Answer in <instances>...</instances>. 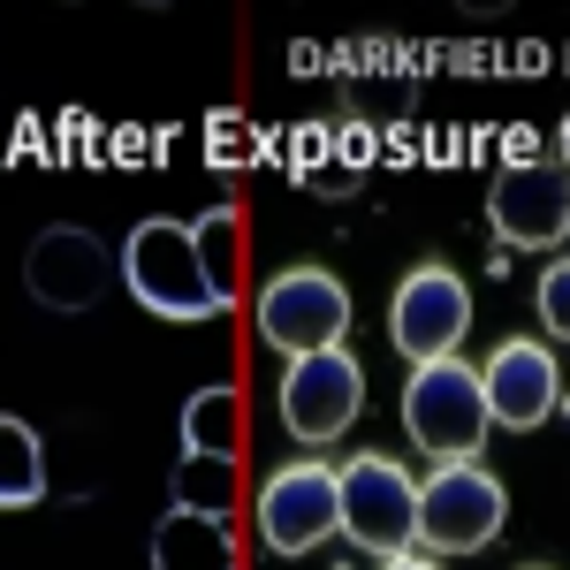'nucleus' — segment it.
Listing matches in <instances>:
<instances>
[{
    "label": "nucleus",
    "mask_w": 570,
    "mask_h": 570,
    "mask_svg": "<svg viewBox=\"0 0 570 570\" xmlns=\"http://www.w3.org/2000/svg\"><path fill=\"white\" fill-rule=\"evenodd\" d=\"M115 266L122 259H107V244H99L91 228L53 220V228L31 236V252H23V289H31L46 312H91L99 297H107Z\"/></svg>",
    "instance_id": "nucleus-10"
},
{
    "label": "nucleus",
    "mask_w": 570,
    "mask_h": 570,
    "mask_svg": "<svg viewBox=\"0 0 570 570\" xmlns=\"http://www.w3.org/2000/svg\"><path fill=\"white\" fill-rule=\"evenodd\" d=\"M190 236H198V259L214 274V289L236 305V289H244V214L236 206H206L190 220Z\"/></svg>",
    "instance_id": "nucleus-15"
},
{
    "label": "nucleus",
    "mask_w": 570,
    "mask_h": 570,
    "mask_svg": "<svg viewBox=\"0 0 570 570\" xmlns=\"http://www.w3.org/2000/svg\"><path fill=\"white\" fill-rule=\"evenodd\" d=\"M381 570H441L434 556H381Z\"/></svg>",
    "instance_id": "nucleus-20"
},
{
    "label": "nucleus",
    "mask_w": 570,
    "mask_h": 570,
    "mask_svg": "<svg viewBox=\"0 0 570 570\" xmlns=\"http://www.w3.org/2000/svg\"><path fill=\"white\" fill-rule=\"evenodd\" d=\"M532 305H540V327H548L556 343H570V259H556L548 274H540Z\"/></svg>",
    "instance_id": "nucleus-19"
},
{
    "label": "nucleus",
    "mask_w": 570,
    "mask_h": 570,
    "mask_svg": "<svg viewBox=\"0 0 570 570\" xmlns=\"http://www.w3.org/2000/svg\"><path fill=\"white\" fill-rule=\"evenodd\" d=\"M357 411H365V365L343 343L312 351V357H289V373H282V426L305 449L343 441L357 426Z\"/></svg>",
    "instance_id": "nucleus-8"
},
{
    "label": "nucleus",
    "mask_w": 570,
    "mask_h": 570,
    "mask_svg": "<svg viewBox=\"0 0 570 570\" xmlns=\"http://www.w3.org/2000/svg\"><path fill=\"white\" fill-rule=\"evenodd\" d=\"M145 548H153V570H236V532L206 510H168Z\"/></svg>",
    "instance_id": "nucleus-12"
},
{
    "label": "nucleus",
    "mask_w": 570,
    "mask_h": 570,
    "mask_svg": "<svg viewBox=\"0 0 570 570\" xmlns=\"http://www.w3.org/2000/svg\"><path fill=\"white\" fill-rule=\"evenodd\" d=\"M122 282L160 320H220L228 312V297L214 289V274L198 259L190 220H137L130 244H122Z\"/></svg>",
    "instance_id": "nucleus-2"
},
{
    "label": "nucleus",
    "mask_w": 570,
    "mask_h": 570,
    "mask_svg": "<svg viewBox=\"0 0 570 570\" xmlns=\"http://www.w3.org/2000/svg\"><path fill=\"white\" fill-rule=\"evenodd\" d=\"M183 449L190 456H236L244 449V395L228 381H206L183 403Z\"/></svg>",
    "instance_id": "nucleus-13"
},
{
    "label": "nucleus",
    "mask_w": 570,
    "mask_h": 570,
    "mask_svg": "<svg viewBox=\"0 0 570 570\" xmlns=\"http://www.w3.org/2000/svg\"><path fill=\"white\" fill-rule=\"evenodd\" d=\"M403 434L419 441L434 464H472V456L487 449V434H494L480 365H464V357L411 365V389H403Z\"/></svg>",
    "instance_id": "nucleus-1"
},
{
    "label": "nucleus",
    "mask_w": 570,
    "mask_h": 570,
    "mask_svg": "<svg viewBox=\"0 0 570 570\" xmlns=\"http://www.w3.org/2000/svg\"><path fill=\"white\" fill-rule=\"evenodd\" d=\"M335 472H343V540L365 548V556H411V540H419V480L381 449H357Z\"/></svg>",
    "instance_id": "nucleus-4"
},
{
    "label": "nucleus",
    "mask_w": 570,
    "mask_h": 570,
    "mask_svg": "<svg viewBox=\"0 0 570 570\" xmlns=\"http://www.w3.org/2000/svg\"><path fill=\"white\" fill-rule=\"evenodd\" d=\"M206 160H214L220 176H244V168H259L266 160V137L252 115H236V107H214L206 115Z\"/></svg>",
    "instance_id": "nucleus-18"
},
{
    "label": "nucleus",
    "mask_w": 570,
    "mask_h": 570,
    "mask_svg": "<svg viewBox=\"0 0 570 570\" xmlns=\"http://www.w3.org/2000/svg\"><path fill=\"white\" fill-rule=\"evenodd\" d=\"M46 494V449H39V434L8 411L0 419V510H31Z\"/></svg>",
    "instance_id": "nucleus-14"
},
{
    "label": "nucleus",
    "mask_w": 570,
    "mask_h": 570,
    "mask_svg": "<svg viewBox=\"0 0 570 570\" xmlns=\"http://www.w3.org/2000/svg\"><path fill=\"white\" fill-rule=\"evenodd\" d=\"M480 381H487V411H494V426H510V434L548 426V419H556V403H563L556 351H548V343H532V335L494 343L487 365H480Z\"/></svg>",
    "instance_id": "nucleus-11"
},
{
    "label": "nucleus",
    "mask_w": 570,
    "mask_h": 570,
    "mask_svg": "<svg viewBox=\"0 0 570 570\" xmlns=\"http://www.w3.org/2000/svg\"><path fill=\"white\" fill-rule=\"evenodd\" d=\"M532 570H548V563H532Z\"/></svg>",
    "instance_id": "nucleus-22"
},
{
    "label": "nucleus",
    "mask_w": 570,
    "mask_h": 570,
    "mask_svg": "<svg viewBox=\"0 0 570 570\" xmlns=\"http://www.w3.org/2000/svg\"><path fill=\"white\" fill-rule=\"evenodd\" d=\"M259 540L266 556H312L327 532H343V472L327 456H297L259 487Z\"/></svg>",
    "instance_id": "nucleus-5"
},
{
    "label": "nucleus",
    "mask_w": 570,
    "mask_h": 570,
    "mask_svg": "<svg viewBox=\"0 0 570 570\" xmlns=\"http://www.w3.org/2000/svg\"><path fill=\"white\" fill-rule=\"evenodd\" d=\"M168 494H176V510L228 518V510H236V456H190V449H183V464H176V480H168Z\"/></svg>",
    "instance_id": "nucleus-16"
},
{
    "label": "nucleus",
    "mask_w": 570,
    "mask_h": 570,
    "mask_svg": "<svg viewBox=\"0 0 570 570\" xmlns=\"http://www.w3.org/2000/svg\"><path fill=\"white\" fill-rule=\"evenodd\" d=\"M343 327H351V289H343L327 266H282L259 289V335L282 357L335 351Z\"/></svg>",
    "instance_id": "nucleus-7"
},
{
    "label": "nucleus",
    "mask_w": 570,
    "mask_h": 570,
    "mask_svg": "<svg viewBox=\"0 0 570 570\" xmlns=\"http://www.w3.org/2000/svg\"><path fill=\"white\" fill-rule=\"evenodd\" d=\"M365 168H373V130L351 122L343 145H327V160H297V183L305 190H327V198H351L357 183H365Z\"/></svg>",
    "instance_id": "nucleus-17"
},
{
    "label": "nucleus",
    "mask_w": 570,
    "mask_h": 570,
    "mask_svg": "<svg viewBox=\"0 0 570 570\" xmlns=\"http://www.w3.org/2000/svg\"><path fill=\"white\" fill-rule=\"evenodd\" d=\"M563 145H570V122H563Z\"/></svg>",
    "instance_id": "nucleus-21"
},
{
    "label": "nucleus",
    "mask_w": 570,
    "mask_h": 570,
    "mask_svg": "<svg viewBox=\"0 0 570 570\" xmlns=\"http://www.w3.org/2000/svg\"><path fill=\"white\" fill-rule=\"evenodd\" d=\"M487 220L510 252H548L570 236V160H510L487 190Z\"/></svg>",
    "instance_id": "nucleus-9"
},
{
    "label": "nucleus",
    "mask_w": 570,
    "mask_h": 570,
    "mask_svg": "<svg viewBox=\"0 0 570 570\" xmlns=\"http://www.w3.org/2000/svg\"><path fill=\"white\" fill-rule=\"evenodd\" d=\"M502 518H510V494L480 456L472 464H434L419 480V548H434V556H480L502 532Z\"/></svg>",
    "instance_id": "nucleus-3"
},
{
    "label": "nucleus",
    "mask_w": 570,
    "mask_h": 570,
    "mask_svg": "<svg viewBox=\"0 0 570 570\" xmlns=\"http://www.w3.org/2000/svg\"><path fill=\"white\" fill-rule=\"evenodd\" d=\"M389 335L411 365L456 357L464 335H472V289H464V274L441 266V259L411 266V274L395 282V297H389Z\"/></svg>",
    "instance_id": "nucleus-6"
}]
</instances>
